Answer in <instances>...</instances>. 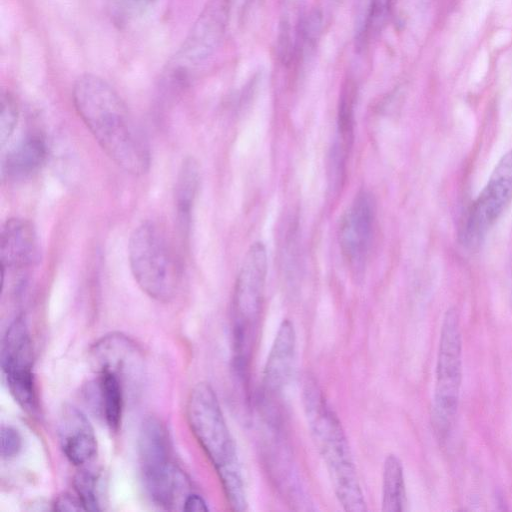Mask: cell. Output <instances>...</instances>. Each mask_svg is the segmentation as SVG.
<instances>
[{"mask_svg":"<svg viewBox=\"0 0 512 512\" xmlns=\"http://www.w3.org/2000/svg\"><path fill=\"white\" fill-rule=\"evenodd\" d=\"M72 98L79 117L108 157L129 174L147 173L148 143L113 87L99 76L83 74L74 84Z\"/></svg>","mask_w":512,"mask_h":512,"instance_id":"obj_1","label":"cell"},{"mask_svg":"<svg viewBox=\"0 0 512 512\" xmlns=\"http://www.w3.org/2000/svg\"><path fill=\"white\" fill-rule=\"evenodd\" d=\"M302 402L310 433L325 463L339 503L349 512L366 511V501L347 437L314 378L305 379Z\"/></svg>","mask_w":512,"mask_h":512,"instance_id":"obj_2","label":"cell"},{"mask_svg":"<svg viewBox=\"0 0 512 512\" xmlns=\"http://www.w3.org/2000/svg\"><path fill=\"white\" fill-rule=\"evenodd\" d=\"M186 417L193 436L218 474L231 509L247 510L236 445L210 384L200 382L192 388L187 399Z\"/></svg>","mask_w":512,"mask_h":512,"instance_id":"obj_3","label":"cell"},{"mask_svg":"<svg viewBox=\"0 0 512 512\" xmlns=\"http://www.w3.org/2000/svg\"><path fill=\"white\" fill-rule=\"evenodd\" d=\"M128 259L138 286L150 298L168 302L174 298L180 282V266L165 231L145 221L132 232Z\"/></svg>","mask_w":512,"mask_h":512,"instance_id":"obj_4","label":"cell"},{"mask_svg":"<svg viewBox=\"0 0 512 512\" xmlns=\"http://www.w3.org/2000/svg\"><path fill=\"white\" fill-rule=\"evenodd\" d=\"M138 455L142 481L151 501L163 509H175L187 497V480L172 459L169 435L155 416L146 417L140 426Z\"/></svg>","mask_w":512,"mask_h":512,"instance_id":"obj_5","label":"cell"},{"mask_svg":"<svg viewBox=\"0 0 512 512\" xmlns=\"http://www.w3.org/2000/svg\"><path fill=\"white\" fill-rule=\"evenodd\" d=\"M266 275V248L262 242H255L247 251L238 273L232 301L234 347L240 369L246 366L255 343Z\"/></svg>","mask_w":512,"mask_h":512,"instance_id":"obj_6","label":"cell"},{"mask_svg":"<svg viewBox=\"0 0 512 512\" xmlns=\"http://www.w3.org/2000/svg\"><path fill=\"white\" fill-rule=\"evenodd\" d=\"M462 384V333L455 308L443 317L436 362L432 422L439 437L450 430L457 415Z\"/></svg>","mask_w":512,"mask_h":512,"instance_id":"obj_7","label":"cell"},{"mask_svg":"<svg viewBox=\"0 0 512 512\" xmlns=\"http://www.w3.org/2000/svg\"><path fill=\"white\" fill-rule=\"evenodd\" d=\"M230 0H208L184 39L169 72L184 84L191 70L210 58L220 46L228 26Z\"/></svg>","mask_w":512,"mask_h":512,"instance_id":"obj_8","label":"cell"},{"mask_svg":"<svg viewBox=\"0 0 512 512\" xmlns=\"http://www.w3.org/2000/svg\"><path fill=\"white\" fill-rule=\"evenodd\" d=\"M512 201V150L496 164L488 182L472 203L459 238L468 249H477Z\"/></svg>","mask_w":512,"mask_h":512,"instance_id":"obj_9","label":"cell"},{"mask_svg":"<svg viewBox=\"0 0 512 512\" xmlns=\"http://www.w3.org/2000/svg\"><path fill=\"white\" fill-rule=\"evenodd\" d=\"M0 362L14 400L27 413H36L38 397L33 374L32 340L22 317L16 318L4 334Z\"/></svg>","mask_w":512,"mask_h":512,"instance_id":"obj_10","label":"cell"},{"mask_svg":"<svg viewBox=\"0 0 512 512\" xmlns=\"http://www.w3.org/2000/svg\"><path fill=\"white\" fill-rule=\"evenodd\" d=\"M375 213L373 195L362 190L355 196L340 224V248L345 260L356 274L363 271L369 255Z\"/></svg>","mask_w":512,"mask_h":512,"instance_id":"obj_11","label":"cell"},{"mask_svg":"<svg viewBox=\"0 0 512 512\" xmlns=\"http://www.w3.org/2000/svg\"><path fill=\"white\" fill-rule=\"evenodd\" d=\"M40 246L33 224L23 218H10L1 228L0 262L2 273L22 271L39 262Z\"/></svg>","mask_w":512,"mask_h":512,"instance_id":"obj_12","label":"cell"},{"mask_svg":"<svg viewBox=\"0 0 512 512\" xmlns=\"http://www.w3.org/2000/svg\"><path fill=\"white\" fill-rule=\"evenodd\" d=\"M90 361L96 372L114 373L121 381L136 377L142 368L139 348L119 333L106 335L95 343L90 350Z\"/></svg>","mask_w":512,"mask_h":512,"instance_id":"obj_13","label":"cell"},{"mask_svg":"<svg viewBox=\"0 0 512 512\" xmlns=\"http://www.w3.org/2000/svg\"><path fill=\"white\" fill-rule=\"evenodd\" d=\"M58 437L66 458L75 466H83L97 454L94 429L82 411L65 406L58 421Z\"/></svg>","mask_w":512,"mask_h":512,"instance_id":"obj_14","label":"cell"},{"mask_svg":"<svg viewBox=\"0 0 512 512\" xmlns=\"http://www.w3.org/2000/svg\"><path fill=\"white\" fill-rule=\"evenodd\" d=\"M295 351L294 325L289 319H284L278 327L264 367L263 386L266 393L277 395L288 383Z\"/></svg>","mask_w":512,"mask_h":512,"instance_id":"obj_15","label":"cell"},{"mask_svg":"<svg viewBox=\"0 0 512 512\" xmlns=\"http://www.w3.org/2000/svg\"><path fill=\"white\" fill-rule=\"evenodd\" d=\"M46 153L44 138L37 133L28 134L8 152L2 165L3 176L16 180L32 175L44 163Z\"/></svg>","mask_w":512,"mask_h":512,"instance_id":"obj_16","label":"cell"},{"mask_svg":"<svg viewBox=\"0 0 512 512\" xmlns=\"http://www.w3.org/2000/svg\"><path fill=\"white\" fill-rule=\"evenodd\" d=\"M200 183L198 162L193 157L183 160L175 186V208L177 224L184 237L188 236L192 220V211Z\"/></svg>","mask_w":512,"mask_h":512,"instance_id":"obj_17","label":"cell"},{"mask_svg":"<svg viewBox=\"0 0 512 512\" xmlns=\"http://www.w3.org/2000/svg\"><path fill=\"white\" fill-rule=\"evenodd\" d=\"M354 91L350 85L342 91L337 122V137L331 151V173L342 176L354 134Z\"/></svg>","mask_w":512,"mask_h":512,"instance_id":"obj_18","label":"cell"},{"mask_svg":"<svg viewBox=\"0 0 512 512\" xmlns=\"http://www.w3.org/2000/svg\"><path fill=\"white\" fill-rule=\"evenodd\" d=\"M382 508L384 512H402L406 506L404 470L394 454L385 458L382 475Z\"/></svg>","mask_w":512,"mask_h":512,"instance_id":"obj_19","label":"cell"},{"mask_svg":"<svg viewBox=\"0 0 512 512\" xmlns=\"http://www.w3.org/2000/svg\"><path fill=\"white\" fill-rule=\"evenodd\" d=\"M99 395L105 421L112 431L121 425L123 413V385L114 373H99Z\"/></svg>","mask_w":512,"mask_h":512,"instance_id":"obj_20","label":"cell"},{"mask_svg":"<svg viewBox=\"0 0 512 512\" xmlns=\"http://www.w3.org/2000/svg\"><path fill=\"white\" fill-rule=\"evenodd\" d=\"M74 487L85 511L101 510L97 477L92 472L80 471L75 476Z\"/></svg>","mask_w":512,"mask_h":512,"instance_id":"obj_21","label":"cell"},{"mask_svg":"<svg viewBox=\"0 0 512 512\" xmlns=\"http://www.w3.org/2000/svg\"><path fill=\"white\" fill-rule=\"evenodd\" d=\"M155 0H111L113 21L122 26L141 16Z\"/></svg>","mask_w":512,"mask_h":512,"instance_id":"obj_22","label":"cell"},{"mask_svg":"<svg viewBox=\"0 0 512 512\" xmlns=\"http://www.w3.org/2000/svg\"><path fill=\"white\" fill-rule=\"evenodd\" d=\"M18 105L10 92L1 95L0 144L3 147L10 139L18 121Z\"/></svg>","mask_w":512,"mask_h":512,"instance_id":"obj_23","label":"cell"},{"mask_svg":"<svg viewBox=\"0 0 512 512\" xmlns=\"http://www.w3.org/2000/svg\"><path fill=\"white\" fill-rule=\"evenodd\" d=\"M394 0H371L367 20L366 32L376 33L382 28L391 11Z\"/></svg>","mask_w":512,"mask_h":512,"instance_id":"obj_24","label":"cell"},{"mask_svg":"<svg viewBox=\"0 0 512 512\" xmlns=\"http://www.w3.org/2000/svg\"><path fill=\"white\" fill-rule=\"evenodd\" d=\"M0 455L4 460H9L18 455L22 447V438L19 432L10 426H2Z\"/></svg>","mask_w":512,"mask_h":512,"instance_id":"obj_25","label":"cell"},{"mask_svg":"<svg viewBox=\"0 0 512 512\" xmlns=\"http://www.w3.org/2000/svg\"><path fill=\"white\" fill-rule=\"evenodd\" d=\"M51 505L53 511H85L79 497L69 493L58 496Z\"/></svg>","mask_w":512,"mask_h":512,"instance_id":"obj_26","label":"cell"},{"mask_svg":"<svg viewBox=\"0 0 512 512\" xmlns=\"http://www.w3.org/2000/svg\"><path fill=\"white\" fill-rule=\"evenodd\" d=\"M182 510L187 512H198V511H208L209 508L205 500L196 493H190L185 498Z\"/></svg>","mask_w":512,"mask_h":512,"instance_id":"obj_27","label":"cell"}]
</instances>
